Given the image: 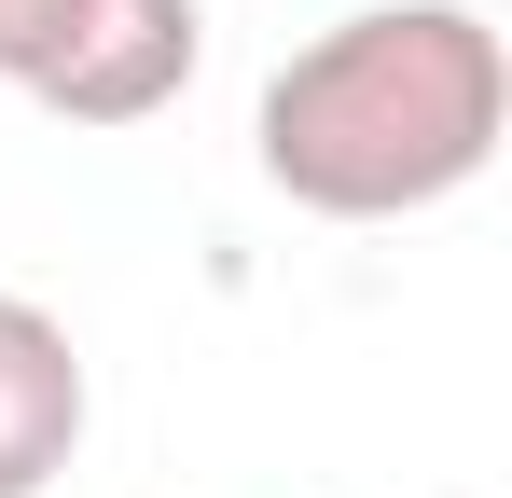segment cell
I'll return each instance as SVG.
<instances>
[{
    "label": "cell",
    "mask_w": 512,
    "mask_h": 498,
    "mask_svg": "<svg viewBox=\"0 0 512 498\" xmlns=\"http://www.w3.org/2000/svg\"><path fill=\"white\" fill-rule=\"evenodd\" d=\"M499 125H512L499 28L471 0H374L319 28L305 56H277L250 153L305 222H416L499 166Z\"/></svg>",
    "instance_id": "cell-1"
},
{
    "label": "cell",
    "mask_w": 512,
    "mask_h": 498,
    "mask_svg": "<svg viewBox=\"0 0 512 498\" xmlns=\"http://www.w3.org/2000/svg\"><path fill=\"white\" fill-rule=\"evenodd\" d=\"M56 14H70V0H0V83H28V56L56 42Z\"/></svg>",
    "instance_id": "cell-4"
},
{
    "label": "cell",
    "mask_w": 512,
    "mask_h": 498,
    "mask_svg": "<svg viewBox=\"0 0 512 498\" xmlns=\"http://www.w3.org/2000/svg\"><path fill=\"white\" fill-rule=\"evenodd\" d=\"M194 56H208V0H70L14 97L56 125H153L194 83Z\"/></svg>",
    "instance_id": "cell-2"
},
{
    "label": "cell",
    "mask_w": 512,
    "mask_h": 498,
    "mask_svg": "<svg viewBox=\"0 0 512 498\" xmlns=\"http://www.w3.org/2000/svg\"><path fill=\"white\" fill-rule=\"evenodd\" d=\"M84 346L56 305H28V291H0V498H42L70 457H84Z\"/></svg>",
    "instance_id": "cell-3"
}]
</instances>
